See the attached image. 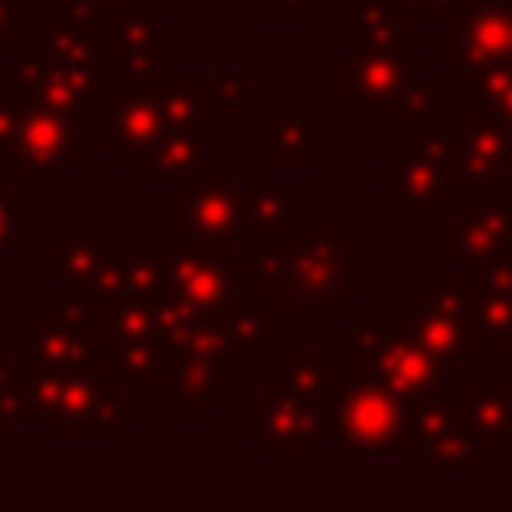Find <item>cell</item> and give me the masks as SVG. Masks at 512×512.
<instances>
[{"label":"cell","mask_w":512,"mask_h":512,"mask_svg":"<svg viewBox=\"0 0 512 512\" xmlns=\"http://www.w3.org/2000/svg\"><path fill=\"white\" fill-rule=\"evenodd\" d=\"M300 224V188L296 184H252L244 188V236L276 240Z\"/></svg>","instance_id":"cell-22"},{"label":"cell","mask_w":512,"mask_h":512,"mask_svg":"<svg viewBox=\"0 0 512 512\" xmlns=\"http://www.w3.org/2000/svg\"><path fill=\"white\" fill-rule=\"evenodd\" d=\"M244 276L280 328H336L372 288L368 220H300L288 236L248 240Z\"/></svg>","instance_id":"cell-1"},{"label":"cell","mask_w":512,"mask_h":512,"mask_svg":"<svg viewBox=\"0 0 512 512\" xmlns=\"http://www.w3.org/2000/svg\"><path fill=\"white\" fill-rule=\"evenodd\" d=\"M408 420L412 404H404L392 388L376 380H352L336 392L332 412V444L340 456H408Z\"/></svg>","instance_id":"cell-7"},{"label":"cell","mask_w":512,"mask_h":512,"mask_svg":"<svg viewBox=\"0 0 512 512\" xmlns=\"http://www.w3.org/2000/svg\"><path fill=\"white\" fill-rule=\"evenodd\" d=\"M208 80L204 76H168L164 84V120L152 132V140L132 156L136 184L176 180L204 164L208 148Z\"/></svg>","instance_id":"cell-6"},{"label":"cell","mask_w":512,"mask_h":512,"mask_svg":"<svg viewBox=\"0 0 512 512\" xmlns=\"http://www.w3.org/2000/svg\"><path fill=\"white\" fill-rule=\"evenodd\" d=\"M408 20H452L476 0H392Z\"/></svg>","instance_id":"cell-30"},{"label":"cell","mask_w":512,"mask_h":512,"mask_svg":"<svg viewBox=\"0 0 512 512\" xmlns=\"http://www.w3.org/2000/svg\"><path fill=\"white\" fill-rule=\"evenodd\" d=\"M340 344L352 348L360 380L392 388L412 408L448 396L444 368L420 348L408 312H352V328L340 332Z\"/></svg>","instance_id":"cell-4"},{"label":"cell","mask_w":512,"mask_h":512,"mask_svg":"<svg viewBox=\"0 0 512 512\" xmlns=\"http://www.w3.org/2000/svg\"><path fill=\"white\" fill-rule=\"evenodd\" d=\"M460 80H464V96H460V104H464V112H476V108L492 104L496 96H504V92L512 88V56H508V60L480 64V68L464 72Z\"/></svg>","instance_id":"cell-28"},{"label":"cell","mask_w":512,"mask_h":512,"mask_svg":"<svg viewBox=\"0 0 512 512\" xmlns=\"http://www.w3.org/2000/svg\"><path fill=\"white\" fill-rule=\"evenodd\" d=\"M316 128H320V116L312 108L308 112L268 108L260 116V160L268 168H312L320 160Z\"/></svg>","instance_id":"cell-21"},{"label":"cell","mask_w":512,"mask_h":512,"mask_svg":"<svg viewBox=\"0 0 512 512\" xmlns=\"http://www.w3.org/2000/svg\"><path fill=\"white\" fill-rule=\"evenodd\" d=\"M16 116H20V92H0V148L12 152V136H16Z\"/></svg>","instance_id":"cell-35"},{"label":"cell","mask_w":512,"mask_h":512,"mask_svg":"<svg viewBox=\"0 0 512 512\" xmlns=\"http://www.w3.org/2000/svg\"><path fill=\"white\" fill-rule=\"evenodd\" d=\"M408 324L420 340V348L448 372V368H480L484 364V348L472 340L468 324L460 320L456 308H448L444 300H436L432 292H412L408 300Z\"/></svg>","instance_id":"cell-17"},{"label":"cell","mask_w":512,"mask_h":512,"mask_svg":"<svg viewBox=\"0 0 512 512\" xmlns=\"http://www.w3.org/2000/svg\"><path fill=\"white\" fill-rule=\"evenodd\" d=\"M20 36H24V0H0V56H8Z\"/></svg>","instance_id":"cell-32"},{"label":"cell","mask_w":512,"mask_h":512,"mask_svg":"<svg viewBox=\"0 0 512 512\" xmlns=\"http://www.w3.org/2000/svg\"><path fill=\"white\" fill-rule=\"evenodd\" d=\"M164 280L196 308H224L244 284V260L228 256V240H184L172 236L164 252Z\"/></svg>","instance_id":"cell-11"},{"label":"cell","mask_w":512,"mask_h":512,"mask_svg":"<svg viewBox=\"0 0 512 512\" xmlns=\"http://www.w3.org/2000/svg\"><path fill=\"white\" fill-rule=\"evenodd\" d=\"M96 28L100 20L88 12L84 0H64V20H56L44 36L28 40L20 60L8 68L12 92L72 116L96 112L104 100L100 92L104 48Z\"/></svg>","instance_id":"cell-2"},{"label":"cell","mask_w":512,"mask_h":512,"mask_svg":"<svg viewBox=\"0 0 512 512\" xmlns=\"http://www.w3.org/2000/svg\"><path fill=\"white\" fill-rule=\"evenodd\" d=\"M448 108V76L444 72H420L408 88H404V96L396 100V108L388 112V120H392V128H416V124H428V116L432 112H444Z\"/></svg>","instance_id":"cell-26"},{"label":"cell","mask_w":512,"mask_h":512,"mask_svg":"<svg viewBox=\"0 0 512 512\" xmlns=\"http://www.w3.org/2000/svg\"><path fill=\"white\" fill-rule=\"evenodd\" d=\"M428 72L424 56L412 52H348L336 60V88L352 100L356 112H392L404 88Z\"/></svg>","instance_id":"cell-13"},{"label":"cell","mask_w":512,"mask_h":512,"mask_svg":"<svg viewBox=\"0 0 512 512\" xmlns=\"http://www.w3.org/2000/svg\"><path fill=\"white\" fill-rule=\"evenodd\" d=\"M332 412L336 400H316L288 384H272L248 404L244 432L264 456H316L320 440H332Z\"/></svg>","instance_id":"cell-8"},{"label":"cell","mask_w":512,"mask_h":512,"mask_svg":"<svg viewBox=\"0 0 512 512\" xmlns=\"http://www.w3.org/2000/svg\"><path fill=\"white\" fill-rule=\"evenodd\" d=\"M504 244H512V200H476L456 204V216H444V252L464 268L484 264Z\"/></svg>","instance_id":"cell-18"},{"label":"cell","mask_w":512,"mask_h":512,"mask_svg":"<svg viewBox=\"0 0 512 512\" xmlns=\"http://www.w3.org/2000/svg\"><path fill=\"white\" fill-rule=\"evenodd\" d=\"M120 64V84H144V88H160L172 76V32L160 40H148L140 48H128L116 56Z\"/></svg>","instance_id":"cell-27"},{"label":"cell","mask_w":512,"mask_h":512,"mask_svg":"<svg viewBox=\"0 0 512 512\" xmlns=\"http://www.w3.org/2000/svg\"><path fill=\"white\" fill-rule=\"evenodd\" d=\"M460 412L468 420V432L476 436L484 460H496L504 452V440L512 436V408L500 384H468L460 392Z\"/></svg>","instance_id":"cell-23"},{"label":"cell","mask_w":512,"mask_h":512,"mask_svg":"<svg viewBox=\"0 0 512 512\" xmlns=\"http://www.w3.org/2000/svg\"><path fill=\"white\" fill-rule=\"evenodd\" d=\"M16 420H36L52 440H112L136 420V404L104 372L24 368L16 388Z\"/></svg>","instance_id":"cell-3"},{"label":"cell","mask_w":512,"mask_h":512,"mask_svg":"<svg viewBox=\"0 0 512 512\" xmlns=\"http://www.w3.org/2000/svg\"><path fill=\"white\" fill-rule=\"evenodd\" d=\"M444 72L464 76L480 64L508 60L512 56V4L476 0L460 16L444 20Z\"/></svg>","instance_id":"cell-14"},{"label":"cell","mask_w":512,"mask_h":512,"mask_svg":"<svg viewBox=\"0 0 512 512\" xmlns=\"http://www.w3.org/2000/svg\"><path fill=\"white\" fill-rule=\"evenodd\" d=\"M508 132H512V124H508Z\"/></svg>","instance_id":"cell-42"},{"label":"cell","mask_w":512,"mask_h":512,"mask_svg":"<svg viewBox=\"0 0 512 512\" xmlns=\"http://www.w3.org/2000/svg\"><path fill=\"white\" fill-rule=\"evenodd\" d=\"M172 236L184 240H236L244 236V192L220 164H196L176 176L172 192Z\"/></svg>","instance_id":"cell-9"},{"label":"cell","mask_w":512,"mask_h":512,"mask_svg":"<svg viewBox=\"0 0 512 512\" xmlns=\"http://www.w3.org/2000/svg\"><path fill=\"white\" fill-rule=\"evenodd\" d=\"M340 360L336 348H284L280 352V384L316 396V400H336L340 384Z\"/></svg>","instance_id":"cell-24"},{"label":"cell","mask_w":512,"mask_h":512,"mask_svg":"<svg viewBox=\"0 0 512 512\" xmlns=\"http://www.w3.org/2000/svg\"><path fill=\"white\" fill-rule=\"evenodd\" d=\"M500 388H504V396H508V408H512V364L500 372Z\"/></svg>","instance_id":"cell-40"},{"label":"cell","mask_w":512,"mask_h":512,"mask_svg":"<svg viewBox=\"0 0 512 512\" xmlns=\"http://www.w3.org/2000/svg\"><path fill=\"white\" fill-rule=\"evenodd\" d=\"M104 364V328L96 296L72 284H60L28 312V368L44 372H100Z\"/></svg>","instance_id":"cell-5"},{"label":"cell","mask_w":512,"mask_h":512,"mask_svg":"<svg viewBox=\"0 0 512 512\" xmlns=\"http://www.w3.org/2000/svg\"><path fill=\"white\" fill-rule=\"evenodd\" d=\"M4 436H8V424H0V440H4Z\"/></svg>","instance_id":"cell-41"},{"label":"cell","mask_w":512,"mask_h":512,"mask_svg":"<svg viewBox=\"0 0 512 512\" xmlns=\"http://www.w3.org/2000/svg\"><path fill=\"white\" fill-rule=\"evenodd\" d=\"M208 100L212 108H240L248 100V80L240 72H224L208 80Z\"/></svg>","instance_id":"cell-31"},{"label":"cell","mask_w":512,"mask_h":512,"mask_svg":"<svg viewBox=\"0 0 512 512\" xmlns=\"http://www.w3.org/2000/svg\"><path fill=\"white\" fill-rule=\"evenodd\" d=\"M408 16L392 0H356V52H408Z\"/></svg>","instance_id":"cell-25"},{"label":"cell","mask_w":512,"mask_h":512,"mask_svg":"<svg viewBox=\"0 0 512 512\" xmlns=\"http://www.w3.org/2000/svg\"><path fill=\"white\" fill-rule=\"evenodd\" d=\"M424 292H432L436 300H444L448 308H456L460 320L468 324L472 340H476L484 352H488V348L512 352V292L480 288V284H472L464 272H460V276L436 272V276H428Z\"/></svg>","instance_id":"cell-16"},{"label":"cell","mask_w":512,"mask_h":512,"mask_svg":"<svg viewBox=\"0 0 512 512\" xmlns=\"http://www.w3.org/2000/svg\"><path fill=\"white\" fill-rule=\"evenodd\" d=\"M96 116H100V148H108L120 168H132V156L152 140V132L164 120V84L160 88L120 84L116 96L100 100Z\"/></svg>","instance_id":"cell-15"},{"label":"cell","mask_w":512,"mask_h":512,"mask_svg":"<svg viewBox=\"0 0 512 512\" xmlns=\"http://www.w3.org/2000/svg\"><path fill=\"white\" fill-rule=\"evenodd\" d=\"M164 252L168 240H108L104 276L92 288L96 300L104 296H128V300H156L164 288Z\"/></svg>","instance_id":"cell-19"},{"label":"cell","mask_w":512,"mask_h":512,"mask_svg":"<svg viewBox=\"0 0 512 512\" xmlns=\"http://www.w3.org/2000/svg\"><path fill=\"white\" fill-rule=\"evenodd\" d=\"M88 12L96 20H116V16H132V12H152V0H84Z\"/></svg>","instance_id":"cell-34"},{"label":"cell","mask_w":512,"mask_h":512,"mask_svg":"<svg viewBox=\"0 0 512 512\" xmlns=\"http://www.w3.org/2000/svg\"><path fill=\"white\" fill-rule=\"evenodd\" d=\"M464 276L480 288H496V292H512V244H504L496 256H488L476 268H464Z\"/></svg>","instance_id":"cell-29"},{"label":"cell","mask_w":512,"mask_h":512,"mask_svg":"<svg viewBox=\"0 0 512 512\" xmlns=\"http://www.w3.org/2000/svg\"><path fill=\"white\" fill-rule=\"evenodd\" d=\"M464 116H480V120H496V124H512V88L504 96H496L492 104L476 108V112H464Z\"/></svg>","instance_id":"cell-37"},{"label":"cell","mask_w":512,"mask_h":512,"mask_svg":"<svg viewBox=\"0 0 512 512\" xmlns=\"http://www.w3.org/2000/svg\"><path fill=\"white\" fill-rule=\"evenodd\" d=\"M380 188H388L392 220H444L448 216V180L432 152L404 144L372 172Z\"/></svg>","instance_id":"cell-12"},{"label":"cell","mask_w":512,"mask_h":512,"mask_svg":"<svg viewBox=\"0 0 512 512\" xmlns=\"http://www.w3.org/2000/svg\"><path fill=\"white\" fill-rule=\"evenodd\" d=\"M16 388H20V368H16V364L8 360V352L0 348V424H12Z\"/></svg>","instance_id":"cell-33"},{"label":"cell","mask_w":512,"mask_h":512,"mask_svg":"<svg viewBox=\"0 0 512 512\" xmlns=\"http://www.w3.org/2000/svg\"><path fill=\"white\" fill-rule=\"evenodd\" d=\"M316 0H264V20H300Z\"/></svg>","instance_id":"cell-36"},{"label":"cell","mask_w":512,"mask_h":512,"mask_svg":"<svg viewBox=\"0 0 512 512\" xmlns=\"http://www.w3.org/2000/svg\"><path fill=\"white\" fill-rule=\"evenodd\" d=\"M80 128L72 112L36 104L20 96V116H16V136H12V160L20 164L28 184H60L72 168H80Z\"/></svg>","instance_id":"cell-10"},{"label":"cell","mask_w":512,"mask_h":512,"mask_svg":"<svg viewBox=\"0 0 512 512\" xmlns=\"http://www.w3.org/2000/svg\"><path fill=\"white\" fill-rule=\"evenodd\" d=\"M104 256H108V240L100 236V228L92 220H72L64 224L60 236L44 244V272L60 284L92 292L104 276Z\"/></svg>","instance_id":"cell-20"},{"label":"cell","mask_w":512,"mask_h":512,"mask_svg":"<svg viewBox=\"0 0 512 512\" xmlns=\"http://www.w3.org/2000/svg\"><path fill=\"white\" fill-rule=\"evenodd\" d=\"M8 220H12V208H8V196L0 188V260L12 256V232H8Z\"/></svg>","instance_id":"cell-38"},{"label":"cell","mask_w":512,"mask_h":512,"mask_svg":"<svg viewBox=\"0 0 512 512\" xmlns=\"http://www.w3.org/2000/svg\"><path fill=\"white\" fill-rule=\"evenodd\" d=\"M8 180H12V152L0 148V188L8 192Z\"/></svg>","instance_id":"cell-39"}]
</instances>
